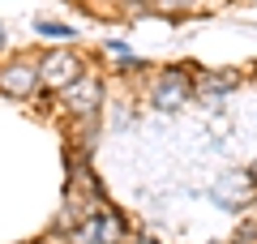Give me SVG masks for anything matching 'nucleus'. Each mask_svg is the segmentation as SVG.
Returning a JSON list of instances; mask_svg holds the SVG:
<instances>
[{"label": "nucleus", "mask_w": 257, "mask_h": 244, "mask_svg": "<svg viewBox=\"0 0 257 244\" xmlns=\"http://www.w3.org/2000/svg\"><path fill=\"white\" fill-rule=\"evenodd\" d=\"M193 94H197V81H193V69H184V64L163 69L155 77V86H150V103L159 111H180Z\"/></svg>", "instance_id": "nucleus-1"}, {"label": "nucleus", "mask_w": 257, "mask_h": 244, "mask_svg": "<svg viewBox=\"0 0 257 244\" xmlns=\"http://www.w3.org/2000/svg\"><path fill=\"white\" fill-rule=\"evenodd\" d=\"M39 77H43V86H52V90L64 94L73 81L86 77V64H82V56H73L69 47H52V52L39 56Z\"/></svg>", "instance_id": "nucleus-2"}, {"label": "nucleus", "mask_w": 257, "mask_h": 244, "mask_svg": "<svg viewBox=\"0 0 257 244\" xmlns=\"http://www.w3.org/2000/svg\"><path fill=\"white\" fill-rule=\"evenodd\" d=\"M60 103L69 107V116H77L82 125H90V120H99V107H103V81L94 77V73H86L82 81H73V86L60 94Z\"/></svg>", "instance_id": "nucleus-3"}, {"label": "nucleus", "mask_w": 257, "mask_h": 244, "mask_svg": "<svg viewBox=\"0 0 257 244\" xmlns=\"http://www.w3.org/2000/svg\"><path fill=\"white\" fill-rule=\"evenodd\" d=\"M124 231H128L124 218H120L111 206H103L99 214H90L73 235H69V240H73V244H120V240H124Z\"/></svg>", "instance_id": "nucleus-4"}, {"label": "nucleus", "mask_w": 257, "mask_h": 244, "mask_svg": "<svg viewBox=\"0 0 257 244\" xmlns=\"http://www.w3.org/2000/svg\"><path fill=\"white\" fill-rule=\"evenodd\" d=\"M39 86H43V77H39V64H35V60L18 56V60L0 64V94H13V99H30Z\"/></svg>", "instance_id": "nucleus-5"}, {"label": "nucleus", "mask_w": 257, "mask_h": 244, "mask_svg": "<svg viewBox=\"0 0 257 244\" xmlns=\"http://www.w3.org/2000/svg\"><path fill=\"white\" fill-rule=\"evenodd\" d=\"M210 197H214V201H223V206H240V201L248 197V180H244V176H223V180L214 184Z\"/></svg>", "instance_id": "nucleus-6"}, {"label": "nucleus", "mask_w": 257, "mask_h": 244, "mask_svg": "<svg viewBox=\"0 0 257 244\" xmlns=\"http://www.w3.org/2000/svg\"><path fill=\"white\" fill-rule=\"evenodd\" d=\"M231 86H240V77H236V73H227V69H223V73H206V77L197 81V90H202V99H210V103L219 99V94H227Z\"/></svg>", "instance_id": "nucleus-7"}, {"label": "nucleus", "mask_w": 257, "mask_h": 244, "mask_svg": "<svg viewBox=\"0 0 257 244\" xmlns=\"http://www.w3.org/2000/svg\"><path fill=\"white\" fill-rule=\"evenodd\" d=\"M35 35H43V39H77V30H73V26H64V22L39 18V22H35Z\"/></svg>", "instance_id": "nucleus-8"}, {"label": "nucleus", "mask_w": 257, "mask_h": 244, "mask_svg": "<svg viewBox=\"0 0 257 244\" xmlns=\"http://www.w3.org/2000/svg\"><path fill=\"white\" fill-rule=\"evenodd\" d=\"M155 5H159V9H163V13H180V9H193V5H197V0H155Z\"/></svg>", "instance_id": "nucleus-9"}, {"label": "nucleus", "mask_w": 257, "mask_h": 244, "mask_svg": "<svg viewBox=\"0 0 257 244\" xmlns=\"http://www.w3.org/2000/svg\"><path fill=\"white\" fill-rule=\"evenodd\" d=\"M248 240H257V223H244L236 231V244H248Z\"/></svg>", "instance_id": "nucleus-10"}, {"label": "nucleus", "mask_w": 257, "mask_h": 244, "mask_svg": "<svg viewBox=\"0 0 257 244\" xmlns=\"http://www.w3.org/2000/svg\"><path fill=\"white\" fill-rule=\"evenodd\" d=\"M5 39H9V30H5V26H0V47H5Z\"/></svg>", "instance_id": "nucleus-11"}, {"label": "nucleus", "mask_w": 257, "mask_h": 244, "mask_svg": "<svg viewBox=\"0 0 257 244\" xmlns=\"http://www.w3.org/2000/svg\"><path fill=\"white\" fill-rule=\"evenodd\" d=\"M128 5H138V0H128Z\"/></svg>", "instance_id": "nucleus-12"}]
</instances>
